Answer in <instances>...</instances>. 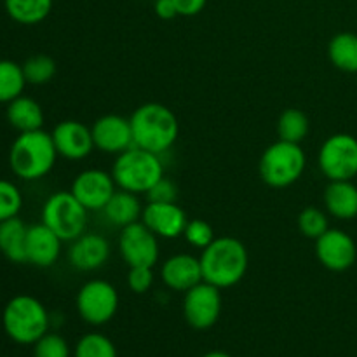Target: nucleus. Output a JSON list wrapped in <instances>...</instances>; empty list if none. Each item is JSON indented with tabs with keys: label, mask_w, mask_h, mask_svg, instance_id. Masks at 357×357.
<instances>
[{
	"label": "nucleus",
	"mask_w": 357,
	"mask_h": 357,
	"mask_svg": "<svg viewBox=\"0 0 357 357\" xmlns=\"http://www.w3.org/2000/svg\"><path fill=\"white\" fill-rule=\"evenodd\" d=\"M202 281L220 289L239 284L248 272V250L236 237H218L201 255Z\"/></svg>",
	"instance_id": "1"
},
{
	"label": "nucleus",
	"mask_w": 357,
	"mask_h": 357,
	"mask_svg": "<svg viewBox=\"0 0 357 357\" xmlns=\"http://www.w3.org/2000/svg\"><path fill=\"white\" fill-rule=\"evenodd\" d=\"M135 146L149 152L164 153L176 143L180 122L171 108L162 103H145L129 117Z\"/></svg>",
	"instance_id": "2"
},
{
	"label": "nucleus",
	"mask_w": 357,
	"mask_h": 357,
	"mask_svg": "<svg viewBox=\"0 0 357 357\" xmlns=\"http://www.w3.org/2000/svg\"><path fill=\"white\" fill-rule=\"evenodd\" d=\"M58 152L51 132L44 129L20 132L9 152V164L13 173L24 181H35L51 173Z\"/></svg>",
	"instance_id": "3"
},
{
	"label": "nucleus",
	"mask_w": 357,
	"mask_h": 357,
	"mask_svg": "<svg viewBox=\"0 0 357 357\" xmlns=\"http://www.w3.org/2000/svg\"><path fill=\"white\" fill-rule=\"evenodd\" d=\"M2 324L10 340L20 345H33L49 331V314L35 296L17 295L7 302Z\"/></svg>",
	"instance_id": "4"
},
{
	"label": "nucleus",
	"mask_w": 357,
	"mask_h": 357,
	"mask_svg": "<svg viewBox=\"0 0 357 357\" xmlns=\"http://www.w3.org/2000/svg\"><path fill=\"white\" fill-rule=\"evenodd\" d=\"M115 185L132 194H146L164 176V164L157 153L131 146L119 153L112 167Z\"/></svg>",
	"instance_id": "5"
},
{
	"label": "nucleus",
	"mask_w": 357,
	"mask_h": 357,
	"mask_svg": "<svg viewBox=\"0 0 357 357\" xmlns=\"http://www.w3.org/2000/svg\"><path fill=\"white\" fill-rule=\"evenodd\" d=\"M305 164V152L298 143L279 139L265 150L258 171L265 185L272 188H286L302 178Z\"/></svg>",
	"instance_id": "6"
},
{
	"label": "nucleus",
	"mask_w": 357,
	"mask_h": 357,
	"mask_svg": "<svg viewBox=\"0 0 357 357\" xmlns=\"http://www.w3.org/2000/svg\"><path fill=\"white\" fill-rule=\"evenodd\" d=\"M87 209L80 204L72 192H56L42 208V223L47 225L59 239L75 241L86 232Z\"/></svg>",
	"instance_id": "7"
},
{
	"label": "nucleus",
	"mask_w": 357,
	"mask_h": 357,
	"mask_svg": "<svg viewBox=\"0 0 357 357\" xmlns=\"http://www.w3.org/2000/svg\"><path fill=\"white\" fill-rule=\"evenodd\" d=\"M317 164L330 181L352 180L357 176V138L347 132L330 136L321 145Z\"/></svg>",
	"instance_id": "8"
},
{
	"label": "nucleus",
	"mask_w": 357,
	"mask_h": 357,
	"mask_svg": "<svg viewBox=\"0 0 357 357\" xmlns=\"http://www.w3.org/2000/svg\"><path fill=\"white\" fill-rule=\"evenodd\" d=\"M75 307L82 321L91 326H101L114 319L119 309V293L114 284L103 279L87 281L79 289Z\"/></svg>",
	"instance_id": "9"
},
{
	"label": "nucleus",
	"mask_w": 357,
	"mask_h": 357,
	"mask_svg": "<svg viewBox=\"0 0 357 357\" xmlns=\"http://www.w3.org/2000/svg\"><path fill=\"white\" fill-rule=\"evenodd\" d=\"M183 316L194 330L204 331L215 326L222 316V289L202 281L185 291Z\"/></svg>",
	"instance_id": "10"
},
{
	"label": "nucleus",
	"mask_w": 357,
	"mask_h": 357,
	"mask_svg": "<svg viewBox=\"0 0 357 357\" xmlns=\"http://www.w3.org/2000/svg\"><path fill=\"white\" fill-rule=\"evenodd\" d=\"M119 251L129 267H153L159 261V241L143 222L124 227L119 237Z\"/></svg>",
	"instance_id": "11"
},
{
	"label": "nucleus",
	"mask_w": 357,
	"mask_h": 357,
	"mask_svg": "<svg viewBox=\"0 0 357 357\" xmlns=\"http://www.w3.org/2000/svg\"><path fill=\"white\" fill-rule=\"evenodd\" d=\"M115 187L117 185L112 173L103 169H86L77 174L70 192L87 211H103L115 194Z\"/></svg>",
	"instance_id": "12"
},
{
	"label": "nucleus",
	"mask_w": 357,
	"mask_h": 357,
	"mask_svg": "<svg viewBox=\"0 0 357 357\" xmlns=\"http://www.w3.org/2000/svg\"><path fill=\"white\" fill-rule=\"evenodd\" d=\"M316 257L331 272L349 271L356 264L357 246L351 236L340 229H328L316 241Z\"/></svg>",
	"instance_id": "13"
},
{
	"label": "nucleus",
	"mask_w": 357,
	"mask_h": 357,
	"mask_svg": "<svg viewBox=\"0 0 357 357\" xmlns=\"http://www.w3.org/2000/svg\"><path fill=\"white\" fill-rule=\"evenodd\" d=\"M91 132H93L94 149L103 153L119 155L135 146L131 122L122 115H103L91 126Z\"/></svg>",
	"instance_id": "14"
},
{
	"label": "nucleus",
	"mask_w": 357,
	"mask_h": 357,
	"mask_svg": "<svg viewBox=\"0 0 357 357\" xmlns=\"http://www.w3.org/2000/svg\"><path fill=\"white\" fill-rule=\"evenodd\" d=\"M52 142H54L58 155L68 160H82L94 150L93 132L91 128L79 121H63L52 129Z\"/></svg>",
	"instance_id": "15"
},
{
	"label": "nucleus",
	"mask_w": 357,
	"mask_h": 357,
	"mask_svg": "<svg viewBox=\"0 0 357 357\" xmlns=\"http://www.w3.org/2000/svg\"><path fill=\"white\" fill-rule=\"evenodd\" d=\"M142 222L164 239H176L183 236L188 218L176 202H149L143 208Z\"/></svg>",
	"instance_id": "16"
},
{
	"label": "nucleus",
	"mask_w": 357,
	"mask_h": 357,
	"mask_svg": "<svg viewBox=\"0 0 357 357\" xmlns=\"http://www.w3.org/2000/svg\"><path fill=\"white\" fill-rule=\"evenodd\" d=\"M110 258V243L101 234L84 232L72 241L68 250V261L80 272H91L101 268Z\"/></svg>",
	"instance_id": "17"
},
{
	"label": "nucleus",
	"mask_w": 357,
	"mask_h": 357,
	"mask_svg": "<svg viewBox=\"0 0 357 357\" xmlns=\"http://www.w3.org/2000/svg\"><path fill=\"white\" fill-rule=\"evenodd\" d=\"M63 241L44 223L28 227L26 234V264L47 268L58 261Z\"/></svg>",
	"instance_id": "18"
},
{
	"label": "nucleus",
	"mask_w": 357,
	"mask_h": 357,
	"mask_svg": "<svg viewBox=\"0 0 357 357\" xmlns=\"http://www.w3.org/2000/svg\"><path fill=\"white\" fill-rule=\"evenodd\" d=\"M160 278L164 284L173 291H188L195 284L202 282L201 260L188 253L173 255L164 261Z\"/></svg>",
	"instance_id": "19"
},
{
	"label": "nucleus",
	"mask_w": 357,
	"mask_h": 357,
	"mask_svg": "<svg viewBox=\"0 0 357 357\" xmlns=\"http://www.w3.org/2000/svg\"><path fill=\"white\" fill-rule=\"evenodd\" d=\"M324 206L328 213L338 220H352L357 216V187L352 180L330 181L324 190Z\"/></svg>",
	"instance_id": "20"
},
{
	"label": "nucleus",
	"mask_w": 357,
	"mask_h": 357,
	"mask_svg": "<svg viewBox=\"0 0 357 357\" xmlns=\"http://www.w3.org/2000/svg\"><path fill=\"white\" fill-rule=\"evenodd\" d=\"M7 122L16 129L17 132H30L42 129L44 126V112L42 107L28 96H17L6 108Z\"/></svg>",
	"instance_id": "21"
},
{
	"label": "nucleus",
	"mask_w": 357,
	"mask_h": 357,
	"mask_svg": "<svg viewBox=\"0 0 357 357\" xmlns=\"http://www.w3.org/2000/svg\"><path fill=\"white\" fill-rule=\"evenodd\" d=\"M26 234L28 225L20 216L0 222V253L13 264H26Z\"/></svg>",
	"instance_id": "22"
},
{
	"label": "nucleus",
	"mask_w": 357,
	"mask_h": 357,
	"mask_svg": "<svg viewBox=\"0 0 357 357\" xmlns=\"http://www.w3.org/2000/svg\"><path fill=\"white\" fill-rule=\"evenodd\" d=\"M103 213L114 225L124 229V227L136 223L142 218L143 208L142 202H139L138 194H132V192L119 188V190H115V194L112 195L108 204L105 206Z\"/></svg>",
	"instance_id": "23"
},
{
	"label": "nucleus",
	"mask_w": 357,
	"mask_h": 357,
	"mask_svg": "<svg viewBox=\"0 0 357 357\" xmlns=\"http://www.w3.org/2000/svg\"><path fill=\"white\" fill-rule=\"evenodd\" d=\"M328 58L340 72L357 73V35L351 31L335 35L328 44Z\"/></svg>",
	"instance_id": "24"
},
{
	"label": "nucleus",
	"mask_w": 357,
	"mask_h": 357,
	"mask_svg": "<svg viewBox=\"0 0 357 357\" xmlns=\"http://www.w3.org/2000/svg\"><path fill=\"white\" fill-rule=\"evenodd\" d=\"M10 20L20 24H37L52 10V0H3Z\"/></svg>",
	"instance_id": "25"
},
{
	"label": "nucleus",
	"mask_w": 357,
	"mask_h": 357,
	"mask_svg": "<svg viewBox=\"0 0 357 357\" xmlns=\"http://www.w3.org/2000/svg\"><path fill=\"white\" fill-rule=\"evenodd\" d=\"M279 139L289 143H302L309 135V117L298 108H286L278 121Z\"/></svg>",
	"instance_id": "26"
},
{
	"label": "nucleus",
	"mask_w": 357,
	"mask_h": 357,
	"mask_svg": "<svg viewBox=\"0 0 357 357\" xmlns=\"http://www.w3.org/2000/svg\"><path fill=\"white\" fill-rule=\"evenodd\" d=\"M26 79L23 66L10 59H0V103H10L23 94Z\"/></svg>",
	"instance_id": "27"
},
{
	"label": "nucleus",
	"mask_w": 357,
	"mask_h": 357,
	"mask_svg": "<svg viewBox=\"0 0 357 357\" xmlns=\"http://www.w3.org/2000/svg\"><path fill=\"white\" fill-rule=\"evenodd\" d=\"M21 66H23L26 84H33V86H44L51 82L56 75V61L47 54L30 56Z\"/></svg>",
	"instance_id": "28"
},
{
	"label": "nucleus",
	"mask_w": 357,
	"mask_h": 357,
	"mask_svg": "<svg viewBox=\"0 0 357 357\" xmlns=\"http://www.w3.org/2000/svg\"><path fill=\"white\" fill-rule=\"evenodd\" d=\"M75 357H117L114 342L101 333H87L77 342Z\"/></svg>",
	"instance_id": "29"
},
{
	"label": "nucleus",
	"mask_w": 357,
	"mask_h": 357,
	"mask_svg": "<svg viewBox=\"0 0 357 357\" xmlns=\"http://www.w3.org/2000/svg\"><path fill=\"white\" fill-rule=\"evenodd\" d=\"M328 229H330L328 216L326 213L321 211L319 208H316V206H309V208L300 211L298 230L302 236L307 237V239L317 241Z\"/></svg>",
	"instance_id": "30"
},
{
	"label": "nucleus",
	"mask_w": 357,
	"mask_h": 357,
	"mask_svg": "<svg viewBox=\"0 0 357 357\" xmlns=\"http://www.w3.org/2000/svg\"><path fill=\"white\" fill-rule=\"evenodd\" d=\"M23 206V195L20 188L9 180H0V222L20 215Z\"/></svg>",
	"instance_id": "31"
},
{
	"label": "nucleus",
	"mask_w": 357,
	"mask_h": 357,
	"mask_svg": "<svg viewBox=\"0 0 357 357\" xmlns=\"http://www.w3.org/2000/svg\"><path fill=\"white\" fill-rule=\"evenodd\" d=\"M33 357H70V347L58 333H45L33 344Z\"/></svg>",
	"instance_id": "32"
},
{
	"label": "nucleus",
	"mask_w": 357,
	"mask_h": 357,
	"mask_svg": "<svg viewBox=\"0 0 357 357\" xmlns=\"http://www.w3.org/2000/svg\"><path fill=\"white\" fill-rule=\"evenodd\" d=\"M185 239L190 246L199 248V250H204L209 244L215 241V232H213V227L209 225L204 220H188L187 227H185L183 232Z\"/></svg>",
	"instance_id": "33"
},
{
	"label": "nucleus",
	"mask_w": 357,
	"mask_h": 357,
	"mask_svg": "<svg viewBox=\"0 0 357 357\" xmlns=\"http://www.w3.org/2000/svg\"><path fill=\"white\" fill-rule=\"evenodd\" d=\"M153 267H129L128 286L136 295H143L153 284Z\"/></svg>",
	"instance_id": "34"
},
{
	"label": "nucleus",
	"mask_w": 357,
	"mask_h": 357,
	"mask_svg": "<svg viewBox=\"0 0 357 357\" xmlns=\"http://www.w3.org/2000/svg\"><path fill=\"white\" fill-rule=\"evenodd\" d=\"M145 195L149 199V202H176L178 188L174 185V181L162 176Z\"/></svg>",
	"instance_id": "35"
},
{
	"label": "nucleus",
	"mask_w": 357,
	"mask_h": 357,
	"mask_svg": "<svg viewBox=\"0 0 357 357\" xmlns=\"http://www.w3.org/2000/svg\"><path fill=\"white\" fill-rule=\"evenodd\" d=\"M178 9V16H195L206 7L208 0H173Z\"/></svg>",
	"instance_id": "36"
},
{
	"label": "nucleus",
	"mask_w": 357,
	"mask_h": 357,
	"mask_svg": "<svg viewBox=\"0 0 357 357\" xmlns=\"http://www.w3.org/2000/svg\"><path fill=\"white\" fill-rule=\"evenodd\" d=\"M153 9H155V14L160 20H173V17L178 16V9L173 0H155Z\"/></svg>",
	"instance_id": "37"
},
{
	"label": "nucleus",
	"mask_w": 357,
	"mask_h": 357,
	"mask_svg": "<svg viewBox=\"0 0 357 357\" xmlns=\"http://www.w3.org/2000/svg\"><path fill=\"white\" fill-rule=\"evenodd\" d=\"M202 357H232V356L227 354V352H223V351H211V352H208V354H204Z\"/></svg>",
	"instance_id": "38"
}]
</instances>
